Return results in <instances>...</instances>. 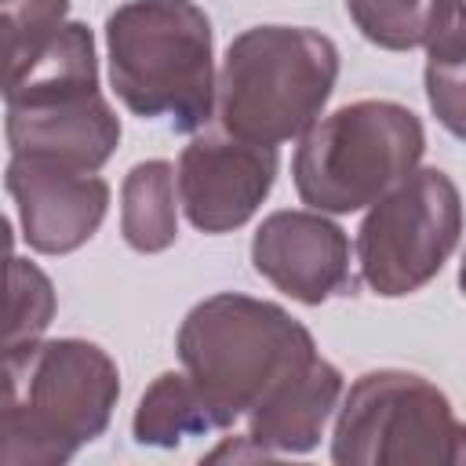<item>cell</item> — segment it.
Segmentation results:
<instances>
[{
  "label": "cell",
  "mask_w": 466,
  "mask_h": 466,
  "mask_svg": "<svg viewBox=\"0 0 466 466\" xmlns=\"http://www.w3.org/2000/svg\"><path fill=\"white\" fill-rule=\"evenodd\" d=\"M426 95L437 113V120L459 138L462 135V62H466V44H462V15L444 22L430 40H426Z\"/></svg>",
  "instance_id": "obj_17"
},
{
  "label": "cell",
  "mask_w": 466,
  "mask_h": 466,
  "mask_svg": "<svg viewBox=\"0 0 466 466\" xmlns=\"http://www.w3.org/2000/svg\"><path fill=\"white\" fill-rule=\"evenodd\" d=\"M346 11L364 40L386 51L426 47V40L462 15V0H346Z\"/></svg>",
  "instance_id": "obj_16"
},
{
  "label": "cell",
  "mask_w": 466,
  "mask_h": 466,
  "mask_svg": "<svg viewBox=\"0 0 466 466\" xmlns=\"http://www.w3.org/2000/svg\"><path fill=\"white\" fill-rule=\"evenodd\" d=\"M339 397L342 371L317 353L248 411V441L266 459L313 451L324 422L339 408Z\"/></svg>",
  "instance_id": "obj_12"
},
{
  "label": "cell",
  "mask_w": 466,
  "mask_h": 466,
  "mask_svg": "<svg viewBox=\"0 0 466 466\" xmlns=\"http://www.w3.org/2000/svg\"><path fill=\"white\" fill-rule=\"evenodd\" d=\"M175 350L218 430L233 426L317 357L313 335L288 309L237 291L197 302L178 328Z\"/></svg>",
  "instance_id": "obj_3"
},
{
  "label": "cell",
  "mask_w": 466,
  "mask_h": 466,
  "mask_svg": "<svg viewBox=\"0 0 466 466\" xmlns=\"http://www.w3.org/2000/svg\"><path fill=\"white\" fill-rule=\"evenodd\" d=\"M66 11H69V0H0V22L15 33L18 40V58L15 66L44 40L51 36L62 22H66ZM15 73V69H11ZM11 80V76H7Z\"/></svg>",
  "instance_id": "obj_18"
},
{
  "label": "cell",
  "mask_w": 466,
  "mask_h": 466,
  "mask_svg": "<svg viewBox=\"0 0 466 466\" xmlns=\"http://www.w3.org/2000/svg\"><path fill=\"white\" fill-rule=\"evenodd\" d=\"M339 80V47L306 25H251L222 58L215 76V109L222 131L280 146L299 138L331 98Z\"/></svg>",
  "instance_id": "obj_5"
},
{
  "label": "cell",
  "mask_w": 466,
  "mask_h": 466,
  "mask_svg": "<svg viewBox=\"0 0 466 466\" xmlns=\"http://www.w3.org/2000/svg\"><path fill=\"white\" fill-rule=\"evenodd\" d=\"M109 84L142 120L200 131L215 113V40L193 0H127L106 18Z\"/></svg>",
  "instance_id": "obj_4"
},
{
  "label": "cell",
  "mask_w": 466,
  "mask_h": 466,
  "mask_svg": "<svg viewBox=\"0 0 466 466\" xmlns=\"http://www.w3.org/2000/svg\"><path fill=\"white\" fill-rule=\"evenodd\" d=\"M15 58H18V40H15V33L0 22V91H4L7 76H11V69H15Z\"/></svg>",
  "instance_id": "obj_19"
},
{
  "label": "cell",
  "mask_w": 466,
  "mask_h": 466,
  "mask_svg": "<svg viewBox=\"0 0 466 466\" xmlns=\"http://www.w3.org/2000/svg\"><path fill=\"white\" fill-rule=\"evenodd\" d=\"M211 430H218V422L186 371L157 375L131 419L135 441L149 448H175L186 437H204Z\"/></svg>",
  "instance_id": "obj_15"
},
{
  "label": "cell",
  "mask_w": 466,
  "mask_h": 466,
  "mask_svg": "<svg viewBox=\"0 0 466 466\" xmlns=\"http://www.w3.org/2000/svg\"><path fill=\"white\" fill-rule=\"evenodd\" d=\"M426 153L422 120L390 98L350 102L299 135L291 178L320 215H350L375 204Z\"/></svg>",
  "instance_id": "obj_6"
},
{
  "label": "cell",
  "mask_w": 466,
  "mask_h": 466,
  "mask_svg": "<svg viewBox=\"0 0 466 466\" xmlns=\"http://www.w3.org/2000/svg\"><path fill=\"white\" fill-rule=\"evenodd\" d=\"M251 266L295 302L350 295V237L320 211H273L251 237Z\"/></svg>",
  "instance_id": "obj_11"
},
{
  "label": "cell",
  "mask_w": 466,
  "mask_h": 466,
  "mask_svg": "<svg viewBox=\"0 0 466 466\" xmlns=\"http://www.w3.org/2000/svg\"><path fill=\"white\" fill-rule=\"evenodd\" d=\"M55 317L51 277L15 255V233L7 215H0V357L33 346Z\"/></svg>",
  "instance_id": "obj_13"
},
{
  "label": "cell",
  "mask_w": 466,
  "mask_h": 466,
  "mask_svg": "<svg viewBox=\"0 0 466 466\" xmlns=\"http://www.w3.org/2000/svg\"><path fill=\"white\" fill-rule=\"evenodd\" d=\"M0 466H58L102 437L120 397L116 360L87 339H47L7 353Z\"/></svg>",
  "instance_id": "obj_1"
},
{
  "label": "cell",
  "mask_w": 466,
  "mask_h": 466,
  "mask_svg": "<svg viewBox=\"0 0 466 466\" xmlns=\"http://www.w3.org/2000/svg\"><path fill=\"white\" fill-rule=\"evenodd\" d=\"M4 138L11 157H33L73 171H98L120 142V116L98 91L95 36L84 22H62L4 84Z\"/></svg>",
  "instance_id": "obj_2"
},
{
  "label": "cell",
  "mask_w": 466,
  "mask_h": 466,
  "mask_svg": "<svg viewBox=\"0 0 466 466\" xmlns=\"http://www.w3.org/2000/svg\"><path fill=\"white\" fill-rule=\"evenodd\" d=\"M331 459L339 466H455L462 462V426L430 379L379 368L360 375L342 397Z\"/></svg>",
  "instance_id": "obj_7"
},
{
  "label": "cell",
  "mask_w": 466,
  "mask_h": 466,
  "mask_svg": "<svg viewBox=\"0 0 466 466\" xmlns=\"http://www.w3.org/2000/svg\"><path fill=\"white\" fill-rule=\"evenodd\" d=\"M277 182V146H258L229 131L197 135L175 167V193L200 233L240 229Z\"/></svg>",
  "instance_id": "obj_9"
},
{
  "label": "cell",
  "mask_w": 466,
  "mask_h": 466,
  "mask_svg": "<svg viewBox=\"0 0 466 466\" xmlns=\"http://www.w3.org/2000/svg\"><path fill=\"white\" fill-rule=\"evenodd\" d=\"M120 233L142 255L167 251L178 237L175 167L167 160H142L120 186Z\"/></svg>",
  "instance_id": "obj_14"
},
{
  "label": "cell",
  "mask_w": 466,
  "mask_h": 466,
  "mask_svg": "<svg viewBox=\"0 0 466 466\" xmlns=\"http://www.w3.org/2000/svg\"><path fill=\"white\" fill-rule=\"evenodd\" d=\"M459 233V186L441 167H415L371 204L357 229L360 280L382 299L411 295L444 269Z\"/></svg>",
  "instance_id": "obj_8"
},
{
  "label": "cell",
  "mask_w": 466,
  "mask_h": 466,
  "mask_svg": "<svg viewBox=\"0 0 466 466\" xmlns=\"http://www.w3.org/2000/svg\"><path fill=\"white\" fill-rule=\"evenodd\" d=\"M4 393H7V360L0 357V400H4Z\"/></svg>",
  "instance_id": "obj_20"
},
{
  "label": "cell",
  "mask_w": 466,
  "mask_h": 466,
  "mask_svg": "<svg viewBox=\"0 0 466 466\" xmlns=\"http://www.w3.org/2000/svg\"><path fill=\"white\" fill-rule=\"evenodd\" d=\"M4 186L18 204L22 237L40 255H69L84 248L109 208V182L95 171L11 157Z\"/></svg>",
  "instance_id": "obj_10"
}]
</instances>
